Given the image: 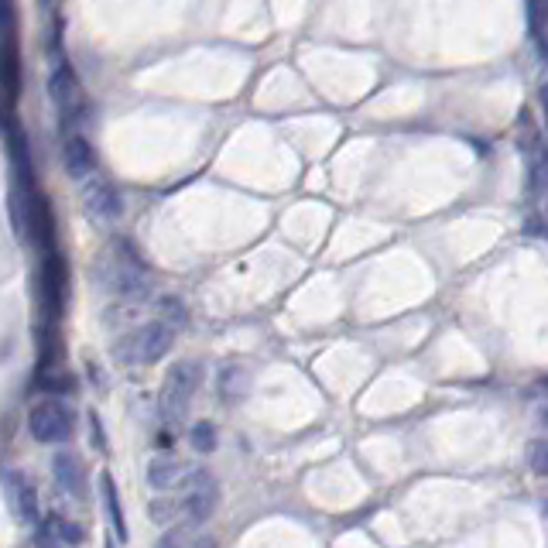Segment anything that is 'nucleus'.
Here are the masks:
<instances>
[{"instance_id": "f257e3e1", "label": "nucleus", "mask_w": 548, "mask_h": 548, "mask_svg": "<svg viewBox=\"0 0 548 548\" xmlns=\"http://www.w3.org/2000/svg\"><path fill=\"white\" fill-rule=\"evenodd\" d=\"M175 346V329L161 319H151L144 326H134L131 333H124L120 340L114 343V357L120 364L134 367V364H158V360L168 357V350Z\"/></svg>"}, {"instance_id": "f03ea898", "label": "nucleus", "mask_w": 548, "mask_h": 548, "mask_svg": "<svg viewBox=\"0 0 548 548\" xmlns=\"http://www.w3.org/2000/svg\"><path fill=\"white\" fill-rule=\"evenodd\" d=\"M199 381H203V367H199L196 360H179V364L168 367L165 381H161V394H158V408L165 422H182L199 391Z\"/></svg>"}, {"instance_id": "7ed1b4c3", "label": "nucleus", "mask_w": 548, "mask_h": 548, "mask_svg": "<svg viewBox=\"0 0 548 548\" xmlns=\"http://www.w3.org/2000/svg\"><path fill=\"white\" fill-rule=\"evenodd\" d=\"M66 292H69V264L59 251L42 254L38 268V305H42L45 326H55L66 312Z\"/></svg>"}, {"instance_id": "20e7f679", "label": "nucleus", "mask_w": 548, "mask_h": 548, "mask_svg": "<svg viewBox=\"0 0 548 548\" xmlns=\"http://www.w3.org/2000/svg\"><path fill=\"white\" fill-rule=\"evenodd\" d=\"M76 429V411H72L62 398H45L28 411V432L42 446H55V442L72 439Z\"/></svg>"}, {"instance_id": "39448f33", "label": "nucleus", "mask_w": 548, "mask_h": 548, "mask_svg": "<svg viewBox=\"0 0 548 548\" xmlns=\"http://www.w3.org/2000/svg\"><path fill=\"white\" fill-rule=\"evenodd\" d=\"M48 96H52L59 120L66 127H72L76 120L86 117V100H83V83H79L76 69L66 59H55L52 76H48Z\"/></svg>"}, {"instance_id": "423d86ee", "label": "nucleus", "mask_w": 548, "mask_h": 548, "mask_svg": "<svg viewBox=\"0 0 548 548\" xmlns=\"http://www.w3.org/2000/svg\"><path fill=\"white\" fill-rule=\"evenodd\" d=\"M179 504H182V518L189 521V525H203V521L213 518L216 504H220V483H216L213 473H206V470L189 473Z\"/></svg>"}, {"instance_id": "0eeeda50", "label": "nucleus", "mask_w": 548, "mask_h": 548, "mask_svg": "<svg viewBox=\"0 0 548 548\" xmlns=\"http://www.w3.org/2000/svg\"><path fill=\"white\" fill-rule=\"evenodd\" d=\"M79 203H83L86 216L96 223H114L117 216L124 213V199H120V192L107 179H100V175H93V179L83 182V189H79Z\"/></svg>"}, {"instance_id": "6e6552de", "label": "nucleus", "mask_w": 548, "mask_h": 548, "mask_svg": "<svg viewBox=\"0 0 548 548\" xmlns=\"http://www.w3.org/2000/svg\"><path fill=\"white\" fill-rule=\"evenodd\" d=\"M62 161H66V172L72 179L86 182L96 175V165H100V158H96V148L90 144V137L83 134H69L66 141H62Z\"/></svg>"}, {"instance_id": "1a4fd4ad", "label": "nucleus", "mask_w": 548, "mask_h": 548, "mask_svg": "<svg viewBox=\"0 0 548 548\" xmlns=\"http://www.w3.org/2000/svg\"><path fill=\"white\" fill-rule=\"evenodd\" d=\"M7 483V497H11V507L18 514L21 525H38V494H35V483L24 477L21 470H7L4 473Z\"/></svg>"}, {"instance_id": "9d476101", "label": "nucleus", "mask_w": 548, "mask_h": 548, "mask_svg": "<svg viewBox=\"0 0 548 548\" xmlns=\"http://www.w3.org/2000/svg\"><path fill=\"white\" fill-rule=\"evenodd\" d=\"M52 473L59 480V487L66 490L76 501H86L90 497V487H86V466L76 453H59L52 459Z\"/></svg>"}, {"instance_id": "9b49d317", "label": "nucleus", "mask_w": 548, "mask_h": 548, "mask_svg": "<svg viewBox=\"0 0 548 548\" xmlns=\"http://www.w3.org/2000/svg\"><path fill=\"white\" fill-rule=\"evenodd\" d=\"M100 501H103V507H107V518H110V525H114L117 538H120V542H127V538H131V531H127L124 504H120V490H117V480H114V473H110V470L100 473Z\"/></svg>"}, {"instance_id": "f8f14e48", "label": "nucleus", "mask_w": 548, "mask_h": 548, "mask_svg": "<svg viewBox=\"0 0 548 548\" xmlns=\"http://www.w3.org/2000/svg\"><path fill=\"white\" fill-rule=\"evenodd\" d=\"M528 35L538 52V62L548 69V0H531L528 4Z\"/></svg>"}, {"instance_id": "ddd939ff", "label": "nucleus", "mask_w": 548, "mask_h": 548, "mask_svg": "<svg viewBox=\"0 0 548 548\" xmlns=\"http://www.w3.org/2000/svg\"><path fill=\"white\" fill-rule=\"evenodd\" d=\"M148 483L155 490H175L179 483H185V470H182V463L175 456H155L148 463Z\"/></svg>"}, {"instance_id": "4468645a", "label": "nucleus", "mask_w": 548, "mask_h": 548, "mask_svg": "<svg viewBox=\"0 0 548 548\" xmlns=\"http://www.w3.org/2000/svg\"><path fill=\"white\" fill-rule=\"evenodd\" d=\"M189 439H192V449H196V453H213L216 449V425L213 422H196L189 429Z\"/></svg>"}, {"instance_id": "2eb2a0df", "label": "nucleus", "mask_w": 548, "mask_h": 548, "mask_svg": "<svg viewBox=\"0 0 548 548\" xmlns=\"http://www.w3.org/2000/svg\"><path fill=\"white\" fill-rule=\"evenodd\" d=\"M182 514V504L172 501V494H161L155 504H151V518L158 521V525H172L175 518Z\"/></svg>"}, {"instance_id": "dca6fc26", "label": "nucleus", "mask_w": 548, "mask_h": 548, "mask_svg": "<svg viewBox=\"0 0 548 548\" xmlns=\"http://www.w3.org/2000/svg\"><path fill=\"white\" fill-rule=\"evenodd\" d=\"M38 388L45 391H72V377L62 374V370H38Z\"/></svg>"}, {"instance_id": "f3484780", "label": "nucleus", "mask_w": 548, "mask_h": 548, "mask_svg": "<svg viewBox=\"0 0 548 548\" xmlns=\"http://www.w3.org/2000/svg\"><path fill=\"white\" fill-rule=\"evenodd\" d=\"M528 463H531V470H535L538 477H548V439L531 442V449H528Z\"/></svg>"}, {"instance_id": "a211bd4d", "label": "nucleus", "mask_w": 548, "mask_h": 548, "mask_svg": "<svg viewBox=\"0 0 548 548\" xmlns=\"http://www.w3.org/2000/svg\"><path fill=\"white\" fill-rule=\"evenodd\" d=\"M161 322H168V326H182L185 322V305L179 302V298H161Z\"/></svg>"}, {"instance_id": "6ab92c4d", "label": "nucleus", "mask_w": 548, "mask_h": 548, "mask_svg": "<svg viewBox=\"0 0 548 548\" xmlns=\"http://www.w3.org/2000/svg\"><path fill=\"white\" fill-rule=\"evenodd\" d=\"M155 548H192L189 545V531H185L182 525H172V528L165 531V535L158 538Z\"/></svg>"}, {"instance_id": "aec40b11", "label": "nucleus", "mask_w": 548, "mask_h": 548, "mask_svg": "<svg viewBox=\"0 0 548 548\" xmlns=\"http://www.w3.org/2000/svg\"><path fill=\"white\" fill-rule=\"evenodd\" d=\"M55 531H59V538H62V542H69V545L83 542V531H79L76 525H69V521H59V525H55Z\"/></svg>"}, {"instance_id": "412c9836", "label": "nucleus", "mask_w": 548, "mask_h": 548, "mask_svg": "<svg viewBox=\"0 0 548 548\" xmlns=\"http://www.w3.org/2000/svg\"><path fill=\"white\" fill-rule=\"evenodd\" d=\"M90 422H93V446L100 449V453H107V442H103V429H100V418L90 415Z\"/></svg>"}, {"instance_id": "4be33fe9", "label": "nucleus", "mask_w": 548, "mask_h": 548, "mask_svg": "<svg viewBox=\"0 0 548 548\" xmlns=\"http://www.w3.org/2000/svg\"><path fill=\"white\" fill-rule=\"evenodd\" d=\"M538 100H542V114H545V127H548V79L542 83V90H538Z\"/></svg>"}, {"instance_id": "5701e85b", "label": "nucleus", "mask_w": 548, "mask_h": 548, "mask_svg": "<svg viewBox=\"0 0 548 548\" xmlns=\"http://www.w3.org/2000/svg\"><path fill=\"white\" fill-rule=\"evenodd\" d=\"M192 548H216V542H213V538H199V542L192 545Z\"/></svg>"}, {"instance_id": "b1692460", "label": "nucleus", "mask_w": 548, "mask_h": 548, "mask_svg": "<svg viewBox=\"0 0 548 548\" xmlns=\"http://www.w3.org/2000/svg\"><path fill=\"white\" fill-rule=\"evenodd\" d=\"M103 548H117V545H114V538H107V542H103Z\"/></svg>"}, {"instance_id": "393cba45", "label": "nucleus", "mask_w": 548, "mask_h": 548, "mask_svg": "<svg viewBox=\"0 0 548 548\" xmlns=\"http://www.w3.org/2000/svg\"><path fill=\"white\" fill-rule=\"evenodd\" d=\"M545 511H548V504H545Z\"/></svg>"}, {"instance_id": "a878e982", "label": "nucleus", "mask_w": 548, "mask_h": 548, "mask_svg": "<svg viewBox=\"0 0 548 548\" xmlns=\"http://www.w3.org/2000/svg\"><path fill=\"white\" fill-rule=\"evenodd\" d=\"M545 422H548V418H545Z\"/></svg>"}]
</instances>
